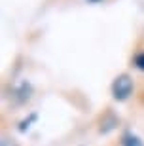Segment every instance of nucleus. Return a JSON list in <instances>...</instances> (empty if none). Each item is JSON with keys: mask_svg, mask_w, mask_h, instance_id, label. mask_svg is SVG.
<instances>
[{"mask_svg": "<svg viewBox=\"0 0 144 146\" xmlns=\"http://www.w3.org/2000/svg\"><path fill=\"white\" fill-rule=\"evenodd\" d=\"M133 93V80L129 74H119L112 82V95L116 101H127Z\"/></svg>", "mask_w": 144, "mask_h": 146, "instance_id": "1", "label": "nucleus"}, {"mask_svg": "<svg viewBox=\"0 0 144 146\" xmlns=\"http://www.w3.org/2000/svg\"><path fill=\"white\" fill-rule=\"evenodd\" d=\"M123 146H144V142L140 141L137 135H133V133H127V135L123 137Z\"/></svg>", "mask_w": 144, "mask_h": 146, "instance_id": "2", "label": "nucleus"}, {"mask_svg": "<svg viewBox=\"0 0 144 146\" xmlns=\"http://www.w3.org/2000/svg\"><path fill=\"white\" fill-rule=\"evenodd\" d=\"M135 66H137L139 70L144 72V51L139 53V55H135Z\"/></svg>", "mask_w": 144, "mask_h": 146, "instance_id": "3", "label": "nucleus"}, {"mask_svg": "<svg viewBox=\"0 0 144 146\" xmlns=\"http://www.w3.org/2000/svg\"><path fill=\"white\" fill-rule=\"evenodd\" d=\"M34 119H36V114H31V118L29 119H25V121H21V127H19V131H27L29 127H31V121H34Z\"/></svg>", "mask_w": 144, "mask_h": 146, "instance_id": "4", "label": "nucleus"}, {"mask_svg": "<svg viewBox=\"0 0 144 146\" xmlns=\"http://www.w3.org/2000/svg\"><path fill=\"white\" fill-rule=\"evenodd\" d=\"M87 2H93V4H95V2H101V0H87Z\"/></svg>", "mask_w": 144, "mask_h": 146, "instance_id": "5", "label": "nucleus"}]
</instances>
